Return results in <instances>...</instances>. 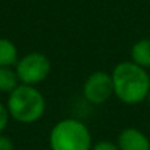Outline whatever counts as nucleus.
I'll use <instances>...</instances> for the list:
<instances>
[{
	"instance_id": "1",
	"label": "nucleus",
	"mask_w": 150,
	"mask_h": 150,
	"mask_svg": "<svg viewBox=\"0 0 150 150\" xmlns=\"http://www.w3.org/2000/svg\"><path fill=\"white\" fill-rule=\"evenodd\" d=\"M113 96L127 105H136L146 101L150 92V75L148 70L132 61H122L111 73Z\"/></svg>"
},
{
	"instance_id": "2",
	"label": "nucleus",
	"mask_w": 150,
	"mask_h": 150,
	"mask_svg": "<svg viewBox=\"0 0 150 150\" xmlns=\"http://www.w3.org/2000/svg\"><path fill=\"white\" fill-rule=\"evenodd\" d=\"M5 104L11 119L25 125L40 121L46 111V99L36 86L18 84L8 93Z\"/></svg>"
},
{
	"instance_id": "3",
	"label": "nucleus",
	"mask_w": 150,
	"mask_h": 150,
	"mask_svg": "<svg viewBox=\"0 0 150 150\" xmlns=\"http://www.w3.org/2000/svg\"><path fill=\"white\" fill-rule=\"evenodd\" d=\"M92 145L90 128L74 117L59 120L49 133L50 150H91Z\"/></svg>"
},
{
	"instance_id": "4",
	"label": "nucleus",
	"mask_w": 150,
	"mask_h": 150,
	"mask_svg": "<svg viewBox=\"0 0 150 150\" xmlns=\"http://www.w3.org/2000/svg\"><path fill=\"white\" fill-rule=\"evenodd\" d=\"M15 70L20 84L37 86L49 78L52 73V61L44 53L32 52L18 58Z\"/></svg>"
},
{
	"instance_id": "5",
	"label": "nucleus",
	"mask_w": 150,
	"mask_h": 150,
	"mask_svg": "<svg viewBox=\"0 0 150 150\" xmlns=\"http://www.w3.org/2000/svg\"><path fill=\"white\" fill-rule=\"evenodd\" d=\"M82 93L83 98L93 105L107 103L113 96V83L111 73L103 70L91 73L83 83Z\"/></svg>"
},
{
	"instance_id": "6",
	"label": "nucleus",
	"mask_w": 150,
	"mask_h": 150,
	"mask_svg": "<svg viewBox=\"0 0 150 150\" xmlns=\"http://www.w3.org/2000/svg\"><path fill=\"white\" fill-rule=\"evenodd\" d=\"M120 150H150V138L134 127L124 128L116 141Z\"/></svg>"
},
{
	"instance_id": "7",
	"label": "nucleus",
	"mask_w": 150,
	"mask_h": 150,
	"mask_svg": "<svg viewBox=\"0 0 150 150\" xmlns=\"http://www.w3.org/2000/svg\"><path fill=\"white\" fill-rule=\"evenodd\" d=\"M130 61L145 70L150 69V38H141L130 49Z\"/></svg>"
},
{
	"instance_id": "8",
	"label": "nucleus",
	"mask_w": 150,
	"mask_h": 150,
	"mask_svg": "<svg viewBox=\"0 0 150 150\" xmlns=\"http://www.w3.org/2000/svg\"><path fill=\"white\" fill-rule=\"evenodd\" d=\"M18 58L15 42L9 38H0V67H15Z\"/></svg>"
},
{
	"instance_id": "9",
	"label": "nucleus",
	"mask_w": 150,
	"mask_h": 150,
	"mask_svg": "<svg viewBox=\"0 0 150 150\" xmlns=\"http://www.w3.org/2000/svg\"><path fill=\"white\" fill-rule=\"evenodd\" d=\"M20 84L15 67H0V92L11 93Z\"/></svg>"
},
{
	"instance_id": "10",
	"label": "nucleus",
	"mask_w": 150,
	"mask_h": 150,
	"mask_svg": "<svg viewBox=\"0 0 150 150\" xmlns=\"http://www.w3.org/2000/svg\"><path fill=\"white\" fill-rule=\"evenodd\" d=\"M9 120L11 116H9V111L7 108V104L0 101V133H4V130L8 128Z\"/></svg>"
},
{
	"instance_id": "11",
	"label": "nucleus",
	"mask_w": 150,
	"mask_h": 150,
	"mask_svg": "<svg viewBox=\"0 0 150 150\" xmlns=\"http://www.w3.org/2000/svg\"><path fill=\"white\" fill-rule=\"evenodd\" d=\"M91 150H120V149H119V146H117L116 142L103 140V141H99V142L93 144Z\"/></svg>"
},
{
	"instance_id": "12",
	"label": "nucleus",
	"mask_w": 150,
	"mask_h": 150,
	"mask_svg": "<svg viewBox=\"0 0 150 150\" xmlns=\"http://www.w3.org/2000/svg\"><path fill=\"white\" fill-rule=\"evenodd\" d=\"M15 144L12 138L5 136L4 133H0V150H15Z\"/></svg>"
},
{
	"instance_id": "13",
	"label": "nucleus",
	"mask_w": 150,
	"mask_h": 150,
	"mask_svg": "<svg viewBox=\"0 0 150 150\" xmlns=\"http://www.w3.org/2000/svg\"><path fill=\"white\" fill-rule=\"evenodd\" d=\"M146 101H148V103H149V105H150V92H149L148 98H146Z\"/></svg>"
},
{
	"instance_id": "14",
	"label": "nucleus",
	"mask_w": 150,
	"mask_h": 150,
	"mask_svg": "<svg viewBox=\"0 0 150 150\" xmlns=\"http://www.w3.org/2000/svg\"><path fill=\"white\" fill-rule=\"evenodd\" d=\"M23 150H26V149H23Z\"/></svg>"
}]
</instances>
